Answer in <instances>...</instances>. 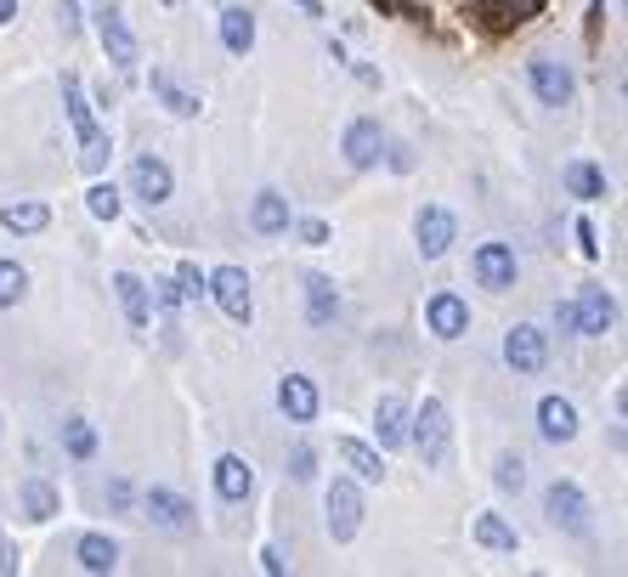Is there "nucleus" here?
I'll return each instance as SVG.
<instances>
[{"mask_svg":"<svg viewBox=\"0 0 628 577\" xmlns=\"http://www.w3.org/2000/svg\"><path fill=\"white\" fill-rule=\"evenodd\" d=\"M555 323H561V334H589V340H595V334H606L617 323V306H611L606 288L589 283V288H577L572 301L555 306Z\"/></svg>","mask_w":628,"mask_h":577,"instance_id":"nucleus-1","label":"nucleus"},{"mask_svg":"<svg viewBox=\"0 0 628 577\" xmlns=\"http://www.w3.org/2000/svg\"><path fill=\"white\" fill-rule=\"evenodd\" d=\"M408 442L425 453L430 470L448 464V442H453V424H448V402L442 397H425V408L408 419Z\"/></svg>","mask_w":628,"mask_h":577,"instance_id":"nucleus-2","label":"nucleus"},{"mask_svg":"<svg viewBox=\"0 0 628 577\" xmlns=\"http://www.w3.org/2000/svg\"><path fill=\"white\" fill-rule=\"evenodd\" d=\"M91 18H96V40H103V52L119 74H130L142 63V45L130 34V23L119 18V0H91Z\"/></svg>","mask_w":628,"mask_h":577,"instance_id":"nucleus-3","label":"nucleus"},{"mask_svg":"<svg viewBox=\"0 0 628 577\" xmlns=\"http://www.w3.org/2000/svg\"><path fill=\"white\" fill-rule=\"evenodd\" d=\"M544 515L561 526V533H572V538H589L595 533V510H589V499H584V487L577 481H550V493H544Z\"/></svg>","mask_w":628,"mask_h":577,"instance_id":"nucleus-4","label":"nucleus"},{"mask_svg":"<svg viewBox=\"0 0 628 577\" xmlns=\"http://www.w3.org/2000/svg\"><path fill=\"white\" fill-rule=\"evenodd\" d=\"M205 295H216V306L232 317V323H250L255 317V295H250V272L244 266H221L205 277Z\"/></svg>","mask_w":628,"mask_h":577,"instance_id":"nucleus-5","label":"nucleus"},{"mask_svg":"<svg viewBox=\"0 0 628 577\" xmlns=\"http://www.w3.org/2000/svg\"><path fill=\"white\" fill-rule=\"evenodd\" d=\"M504 363H510L515 374H538V368L550 363V334H544L538 323H515V328L504 334Z\"/></svg>","mask_w":628,"mask_h":577,"instance_id":"nucleus-6","label":"nucleus"},{"mask_svg":"<svg viewBox=\"0 0 628 577\" xmlns=\"http://www.w3.org/2000/svg\"><path fill=\"white\" fill-rule=\"evenodd\" d=\"M357 526H363V493H357V481L341 475V481L328 487V538H334V544H352Z\"/></svg>","mask_w":628,"mask_h":577,"instance_id":"nucleus-7","label":"nucleus"},{"mask_svg":"<svg viewBox=\"0 0 628 577\" xmlns=\"http://www.w3.org/2000/svg\"><path fill=\"white\" fill-rule=\"evenodd\" d=\"M130 192H136V199L148 204V210H159V204L170 199V192H176L170 165H165V159H154V154H136V159H130Z\"/></svg>","mask_w":628,"mask_h":577,"instance_id":"nucleus-8","label":"nucleus"},{"mask_svg":"<svg viewBox=\"0 0 628 577\" xmlns=\"http://www.w3.org/2000/svg\"><path fill=\"white\" fill-rule=\"evenodd\" d=\"M526 80H533V91H538V103H544V108H566V103H572V91H577L572 69L555 63V57H533V63H526Z\"/></svg>","mask_w":628,"mask_h":577,"instance_id":"nucleus-9","label":"nucleus"},{"mask_svg":"<svg viewBox=\"0 0 628 577\" xmlns=\"http://www.w3.org/2000/svg\"><path fill=\"white\" fill-rule=\"evenodd\" d=\"M425 323L437 340H459V334H470V301L453 295V288H442V295L425 301Z\"/></svg>","mask_w":628,"mask_h":577,"instance_id":"nucleus-10","label":"nucleus"},{"mask_svg":"<svg viewBox=\"0 0 628 577\" xmlns=\"http://www.w3.org/2000/svg\"><path fill=\"white\" fill-rule=\"evenodd\" d=\"M414 238H419V255L425 261H442L448 250H453V238H459V221L448 216V210H419V221H414Z\"/></svg>","mask_w":628,"mask_h":577,"instance_id":"nucleus-11","label":"nucleus"},{"mask_svg":"<svg viewBox=\"0 0 628 577\" xmlns=\"http://www.w3.org/2000/svg\"><path fill=\"white\" fill-rule=\"evenodd\" d=\"M278 408H283L289 424H312L317 408H323V397H317V385L306 374H283L278 379Z\"/></svg>","mask_w":628,"mask_h":577,"instance_id":"nucleus-12","label":"nucleus"},{"mask_svg":"<svg viewBox=\"0 0 628 577\" xmlns=\"http://www.w3.org/2000/svg\"><path fill=\"white\" fill-rule=\"evenodd\" d=\"M142 510H148V521L159 526V533H192V504L170 487H148V499H142Z\"/></svg>","mask_w":628,"mask_h":577,"instance_id":"nucleus-13","label":"nucleus"},{"mask_svg":"<svg viewBox=\"0 0 628 577\" xmlns=\"http://www.w3.org/2000/svg\"><path fill=\"white\" fill-rule=\"evenodd\" d=\"M341 148H346V165H352V170H374L379 154H385V130H379V119H352Z\"/></svg>","mask_w":628,"mask_h":577,"instance_id":"nucleus-14","label":"nucleus"},{"mask_svg":"<svg viewBox=\"0 0 628 577\" xmlns=\"http://www.w3.org/2000/svg\"><path fill=\"white\" fill-rule=\"evenodd\" d=\"M470 272L481 288H515V250L510 244H481L470 255Z\"/></svg>","mask_w":628,"mask_h":577,"instance_id":"nucleus-15","label":"nucleus"},{"mask_svg":"<svg viewBox=\"0 0 628 577\" xmlns=\"http://www.w3.org/2000/svg\"><path fill=\"white\" fill-rule=\"evenodd\" d=\"M374 442L379 448H408V397L385 391L374 402Z\"/></svg>","mask_w":628,"mask_h":577,"instance_id":"nucleus-16","label":"nucleus"},{"mask_svg":"<svg viewBox=\"0 0 628 577\" xmlns=\"http://www.w3.org/2000/svg\"><path fill=\"white\" fill-rule=\"evenodd\" d=\"M216 493H221V504H244L255 493V464L238 459V453H221L216 459Z\"/></svg>","mask_w":628,"mask_h":577,"instance_id":"nucleus-17","label":"nucleus"},{"mask_svg":"<svg viewBox=\"0 0 628 577\" xmlns=\"http://www.w3.org/2000/svg\"><path fill=\"white\" fill-rule=\"evenodd\" d=\"M334 317H341V288H334V277L312 272L306 277V323L312 328H334Z\"/></svg>","mask_w":628,"mask_h":577,"instance_id":"nucleus-18","label":"nucleus"},{"mask_svg":"<svg viewBox=\"0 0 628 577\" xmlns=\"http://www.w3.org/2000/svg\"><path fill=\"white\" fill-rule=\"evenodd\" d=\"M538 12H544V0H475V18L488 29H515V23L538 18Z\"/></svg>","mask_w":628,"mask_h":577,"instance_id":"nucleus-19","label":"nucleus"},{"mask_svg":"<svg viewBox=\"0 0 628 577\" xmlns=\"http://www.w3.org/2000/svg\"><path fill=\"white\" fill-rule=\"evenodd\" d=\"M538 437L544 442H572L577 437V408L566 397H544L538 402Z\"/></svg>","mask_w":628,"mask_h":577,"instance_id":"nucleus-20","label":"nucleus"},{"mask_svg":"<svg viewBox=\"0 0 628 577\" xmlns=\"http://www.w3.org/2000/svg\"><path fill=\"white\" fill-rule=\"evenodd\" d=\"M289 221H295V216H289V199H283V192H255V204H250V227L261 232V238H278V232H289Z\"/></svg>","mask_w":628,"mask_h":577,"instance_id":"nucleus-21","label":"nucleus"},{"mask_svg":"<svg viewBox=\"0 0 628 577\" xmlns=\"http://www.w3.org/2000/svg\"><path fill=\"white\" fill-rule=\"evenodd\" d=\"M18 504H23V515L29 521H52L57 510H63V499H57V487L45 475H23V487H18Z\"/></svg>","mask_w":628,"mask_h":577,"instance_id":"nucleus-22","label":"nucleus"},{"mask_svg":"<svg viewBox=\"0 0 628 577\" xmlns=\"http://www.w3.org/2000/svg\"><path fill=\"white\" fill-rule=\"evenodd\" d=\"M0 227L29 238V232H45L52 227V210H45L40 199H12V204H0Z\"/></svg>","mask_w":628,"mask_h":577,"instance_id":"nucleus-23","label":"nucleus"},{"mask_svg":"<svg viewBox=\"0 0 628 577\" xmlns=\"http://www.w3.org/2000/svg\"><path fill=\"white\" fill-rule=\"evenodd\" d=\"M561 181H566L572 199H584V204L606 199V170H600V165H589V159H572V165L561 170Z\"/></svg>","mask_w":628,"mask_h":577,"instance_id":"nucleus-24","label":"nucleus"},{"mask_svg":"<svg viewBox=\"0 0 628 577\" xmlns=\"http://www.w3.org/2000/svg\"><path fill=\"white\" fill-rule=\"evenodd\" d=\"M74 560H80L85 571H96V577H103V571H119V544H114L108 533H85V538L74 544Z\"/></svg>","mask_w":628,"mask_h":577,"instance_id":"nucleus-25","label":"nucleus"},{"mask_svg":"<svg viewBox=\"0 0 628 577\" xmlns=\"http://www.w3.org/2000/svg\"><path fill=\"white\" fill-rule=\"evenodd\" d=\"M221 45H227L232 57H244L250 45H255V12L250 7H227L221 12Z\"/></svg>","mask_w":628,"mask_h":577,"instance_id":"nucleus-26","label":"nucleus"},{"mask_svg":"<svg viewBox=\"0 0 628 577\" xmlns=\"http://www.w3.org/2000/svg\"><path fill=\"white\" fill-rule=\"evenodd\" d=\"M114 288H119L125 323H130V328H148V317H154V306H148V283L130 277V272H114Z\"/></svg>","mask_w":628,"mask_h":577,"instance_id":"nucleus-27","label":"nucleus"},{"mask_svg":"<svg viewBox=\"0 0 628 577\" xmlns=\"http://www.w3.org/2000/svg\"><path fill=\"white\" fill-rule=\"evenodd\" d=\"M475 544H481V549H499V555H515V549H521L515 526H510L504 515H493V510L475 515Z\"/></svg>","mask_w":628,"mask_h":577,"instance_id":"nucleus-28","label":"nucleus"},{"mask_svg":"<svg viewBox=\"0 0 628 577\" xmlns=\"http://www.w3.org/2000/svg\"><path fill=\"white\" fill-rule=\"evenodd\" d=\"M63 108H69L74 136H91V130H96V114H91V96H85L80 74H63Z\"/></svg>","mask_w":628,"mask_h":577,"instance_id":"nucleus-29","label":"nucleus"},{"mask_svg":"<svg viewBox=\"0 0 628 577\" xmlns=\"http://www.w3.org/2000/svg\"><path fill=\"white\" fill-rule=\"evenodd\" d=\"M341 459L352 464L357 481H385V459H379V448H368V442H357V437H341Z\"/></svg>","mask_w":628,"mask_h":577,"instance_id":"nucleus-30","label":"nucleus"},{"mask_svg":"<svg viewBox=\"0 0 628 577\" xmlns=\"http://www.w3.org/2000/svg\"><path fill=\"white\" fill-rule=\"evenodd\" d=\"M154 96H159V103L176 114V119H199V96H192V91H181L165 69H154Z\"/></svg>","mask_w":628,"mask_h":577,"instance_id":"nucleus-31","label":"nucleus"},{"mask_svg":"<svg viewBox=\"0 0 628 577\" xmlns=\"http://www.w3.org/2000/svg\"><path fill=\"white\" fill-rule=\"evenodd\" d=\"M108 159H114V136H108L103 125H96L91 136H80V170H85V176H103Z\"/></svg>","mask_w":628,"mask_h":577,"instance_id":"nucleus-32","label":"nucleus"},{"mask_svg":"<svg viewBox=\"0 0 628 577\" xmlns=\"http://www.w3.org/2000/svg\"><path fill=\"white\" fill-rule=\"evenodd\" d=\"M63 448H69V459H91L96 453V430H91V419H63Z\"/></svg>","mask_w":628,"mask_h":577,"instance_id":"nucleus-33","label":"nucleus"},{"mask_svg":"<svg viewBox=\"0 0 628 577\" xmlns=\"http://www.w3.org/2000/svg\"><path fill=\"white\" fill-rule=\"evenodd\" d=\"M85 210H91L96 221H119V187H114V181H96V187L85 192Z\"/></svg>","mask_w":628,"mask_h":577,"instance_id":"nucleus-34","label":"nucleus"},{"mask_svg":"<svg viewBox=\"0 0 628 577\" xmlns=\"http://www.w3.org/2000/svg\"><path fill=\"white\" fill-rule=\"evenodd\" d=\"M29 295V272L18 261H0V306H18Z\"/></svg>","mask_w":628,"mask_h":577,"instance_id":"nucleus-35","label":"nucleus"},{"mask_svg":"<svg viewBox=\"0 0 628 577\" xmlns=\"http://www.w3.org/2000/svg\"><path fill=\"white\" fill-rule=\"evenodd\" d=\"M493 481L504 493H521L526 487V459L521 453H499V464H493Z\"/></svg>","mask_w":628,"mask_h":577,"instance_id":"nucleus-36","label":"nucleus"},{"mask_svg":"<svg viewBox=\"0 0 628 577\" xmlns=\"http://www.w3.org/2000/svg\"><path fill=\"white\" fill-rule=\"evenodd\" d=\"M176 288H181V301H205V272L192 261H181L176 266Z\"/></svg>","mask_w":628,"mask_h":577,"instance_id":"nucleus-37","label":"nucleus"},{"mask_svg":"<svg viewBox=\"0 0 628 577\" xmlns=\"http://www.w3.org/2000/svg\"><path fill=\"white\" fill-rule=\"evenodd\" d=\"M572 238H577V250H584L589 261H600V232H595V221H577Z\"/></svg>","mask_w":628,"mask_h":577,"instance_id":"nucleus-38","label":"nucleus"},{"mask_svg":"<svg viewBox=\"0 0 628 577\" xmlns=\"http://www.w3.org/2000/svg\"><path fill=\"white\" fill-rule=\"evenodd\" d=\"M289 475H295V481H312V475H317V453H312V448H295V453H289Z\"/></svg>","mask_w":628,"mask_h":577,"instance_id":"nucleus-39","label":"nucleus"},{"mask_svg":"<svg viewBox=\"0 0 628 577\" xmlns=\"http://www.w3.org/2000/svg\"><path fill=\"white\" fill-rule=\"evenodd\" d=\"M154 301H159L165 312H176V306H181V288H176V277H154Z\"/></svg>","mask_w":628,"mask_h":577,"instance_id":"nucleus-40","label":"nucleus"},{"mask_svg":"<svg viewBox=\"0 0 628 577\" xmlns=\"http://www.w3.org/2000/svg\"><path fill=\"white\" fill-rule=\"evenodd\" d=\"M57 18H63V34H80V0H57Z\"/></svg>","mask_w":628,"mask_h":577,"instance_id":"nucleus-41","label":"nucleus"},{"mask_svg":"<svg viewBox=\"0 0 628 577\" xmlns=\"http://www.w3.org/2000/svg\"><path fill=\"white\" fill-rule=\"evenodd\" d=\"M301 238L317 250V244H328V227H323V221H301Z\"/></svg>","mask_w":628,"mask_h":577,"instance_id":"nucleus-42","label":"nucleus"},{"mask_svg":"<svg viewBox=\"0 0 628 577\" xmlns=\"http://www.w3.org/2000/svg\"><path fill=\"white\" fill-rule=\"evenodd\" d=\"M108 504L114 510H130V481H108Z\"/></svg>","mask_w":628,"mask_h":577,"instance_id":"nucleus-43","label":"nucleus"},{"mask_svg":"<svg viewBox=\"0 0 628 577\" xmlns=\"http://www.w3.org/2000/svg\"><path fill=\"white\" fill-rule=\"evenodd\" d=\"M261 566H266L272 577H283V571H289V560H283V549H261Z\"/></svg>","mask_w":628,"mask_h":577,"instance_id":"nucleus-44","label":"nucleus"},{"mask_svg":"<svg viewBox=\"0 0 628 577\" xmlns=\"http://www.w3.org/2000/svg\"><path fill=\"white\" fill-rule=\"evenodd\" d=\"M0 571H18V549L7 538H0Z\"/></svg>","mask_w":628,"mask_h":577,"instance_id":"nucleus-45","label":"nucleus"},{"mask_svg":"<svg viewBox=\"0 0 628 577\" xmlns=\"http://www.w3.org/2000/svg\"><path fill=\"white\" fill-rule=\"evenodd\" d=\"M18 18V0H0V23H12Z\"/></svg>","mask_w":628,"mask_h":577,"instance_id":"nucleus-46","label":"nucleus"},{"mask_svg":"<svg viewBox=\"0 0 628 577\" xmlns=\"http://www.w3.org/2000/svg\"><path fill=\"white\" fill-rule=\"evenodd\" d=\"M295 7H301L306 18H323V7H317V0H295Z\"/></svg>","mask_w":628,"mask_h":577,"instance_id":"nucleus-47","label":"nucleus"},{"mask_svg":"<svg viewBox=\"0 0 628 577\" xmlns=\"http://www.w3.org/2000/svg\"><path fill=\"white\" fill-rule=\"evenodd\" d=\"M600 12H606V0H589V29L600 23Z\"/></svg>","mask_w":628,"mask_h":577,"instance_id":"nucleus-48","label":"nucleus"},{"mask_svg":"<svg viewBox=\"0 0 628 577\" xmlns=\"http://www.w3.org/2000/svg\"><path fill=\"white\" fill-rule=\"evenodd\" d=\"M165 7H181V0H165Z\"/></svg>","mask_w":628,"mask_h":577,"instance_id":"nucleus-49","label":"nucleus"},{"mask_svg":"<svg viewBox=\"0 0 628 577\" xmlns=\"http://www.w3.org/2000/svg\"><path fill=\"white\" fill-rule=\"evenodd\" d=\"M379 7H391V0H379Z\"/></svg>","mask_w":628,"mask_h":577,"instance_id":"nucleus-50","label":"nucleus"}]
</instances>
